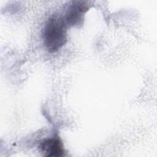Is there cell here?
I'll return each instance as SVG.
<instances>
[{"label": "cell", "mask_w": 157, "mask_h": 157, "mask_svg": "<svg viewBox=\"0 0 157 157\" xmlns=\"http://www.w3.org/2000/svg\"><path fill=\"white\" fill-rule=\"evenodd\" d=\"M66 23L62 18L55 16L47 21L43 31L44 44L50 52H55L67 42Z\"/></svg>", "instance_id": "obj_1"}, {"label": "cell", "mask_w": 157, "mask_h": 157, "mask_svg": "<svg viewBox=\"0 0 157 157\" xmlns=\"http://www.w3.org/2000/svg\"><path fill=\"white\" fill-rule=\"evenodd\" d=\"M39 149L42 155L47 157H60L64 155L63 144L58 137H52L42 140Z\"/></svg>", "instance_id": "obj_2"}, {"label": "cell", "mask_w": 157, "mask_h": 157, "mask_svg": "<svg viewBox=\"0 0 157 157\" xmlns=\"http://www.w3.org/2000/svg\"><path fill=\"white\" fill-rule=\"evenodd\" d=\"M87 9L88 7L85 2L76 1L74 2L66 13L65 18L66 24L72 26L79 25L83 20V15Z\"/></svg>", "instance_id": "obj_3"}]
</instances>
